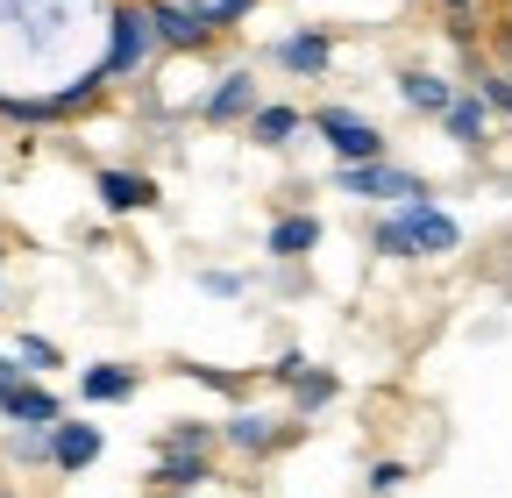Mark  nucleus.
Instances as JSON below:
<instances>
[{
    "label": "nucleus",
    "mask_w": 512,
    "mask_h": 498,
    "mask_svg": "<svg viewBox=\"0 0 512 498\" xmlns=\"http://www.w3.org/2000/svg\"><path fill=\"white\" fill-rule=\"evenodd\" d=\"M157 57V36H150V8L143 0H121V8L107 15V79H136L143 65Z\"/></svg>",
    "instance_id": "obj_1"
},
{
    "label": "nucleus",
    "mask_w": 512,
    "mask_h": 498,
    "mask_svg": "<svg viewBox=\"0 0 512 498\" xmlns=\"http://www.w3.org/2000/svg\"><path fill=\"white\" fill-rule=\"evenodd\" d=\"M335 185H342L349 200H399V207H406V200H427V185H420L413 171H399V164H384V157H377V164H342Z\"/></svg>",
    "instance_id": "obj_2"
},
{
    "label": "nucleus",
    "mask_w": 512,
    "mask_h": 498,
    "mask_svg": "<svg viewBox=\"0 0 512 498\" xmlns=\"http://www.w3.org/2000/svg\"><path fill=\"white\" fill-rule=\"evenodd\" d=\"M313 129L335 143L342 164H377V157H384V136L370 129L363 114H349V107H320V114H313Z\"/></svg>",
    "instance_id": "obj_3"
},
{
    "label": "nucleus",
    "mask_w": 512,
    "mask_h": 498,
    "mask_svg": "<svg viewBox=\"0 0 512 498\" xmlns=\"http://www.w3.org/2000/svg\"><path fill=\"white\" fill-rule=\"evenodd\" d=\"M150 8V36H157V50H207L214 43V29L185 8V0H143Z\"/></svg>",
    "instance_id": "obj_4"
},
{
    "label": "nucleus",
    "mask_w": 512,
    "mask_h": 498,
    "mask_svg": "<svg viewBox=\"0 0 512 498\" xmlns=\"http://www.w3.org/2000/svg\"><path fill=\"white\" fill-rule=\"evenodd\" d=\"M299 434V420H271V413H235L228 427H221V442L228 449H242V456H278L285 442Z\"/></svg>",
    "instance_id": "obj_5"
},
{
    "label": "nucleus",
    "mask_w": 512,
    "mask_h": 498,
    "mask_svg": "<svg viewBox=\"0 0 512 498\" xmlns=\"http://www.w3.org/2000/svg\"><path fill=\"white\" fill-rule=\"evenodd\" d=\"M399 214H406V228H413V249H420V257H448V249H463V228L434 207V193H427V200H406Z\"/></svg>",
    "instance_id": "obj_6"
},
{
    "label": "nucleus",
    "mask_w": 512,
    "mask_h": 498,
    "mask_svg": "<svg viewBox=\"0 0 512 498\" xmlns=\"http://www.w3.org/2000/svg\"><path fill=\"white\" fill-rule=\"evenodd\" d=\"M278 65L299 72V79H320V72L335 65V36H328V29H299V36H285V43H278Z\"/></svg>",
    "instance_id": "obj_7"
},
{
    "label": "nucleus",
    "mask_w": 512,
    "mask_h": 498,
    "mask_svg": "<svg viewBox=\"0 0 512 498\" xmlns=\"http://www.w3.org/2000/svg\"><path fill=\"white\" fill-rule=\"evenodd\" d=\"M100 207H107V214H143V207H157V178H143V171H100Z\"/></svg>",
    "instance_id": "obj_8"
},
{
    "label": "nucleus",
    "mask_w": 512,
    "mask_h": 498,
    "mask_svg": "<svg viewBox=\"0 0 512 498\" xmlns=\"http://www.w3.org/2000/svg\"><path fill=\"white\" fill-rule=\"evenodd\" d=\"M93 456H100V427L93 420H57L50 427V463L57 470H86Z\"/></svg>",
    "instance_id": "obj_9"
},
{
    "label": "nucleus",
    "mask_w": 512,
    "mask_h": 498,
    "mask_svg": "<svg viewBox=\"0 0 512 498\" xmlns=\"http://www.w3.org/2000/svg\"><path fill=\"white\" fill-rule=\"evenodd\" d=\"M256 107V79L249 72H221V86L200 100V121H242Z\"/></svg>",
    "instance_id": "obj_10"
},
{
    "label": "nucleus",
    "mask_w": 512,
    "mask_h": 498,
    "mask_svg": "<svg viewBox=\"0 0 512 498\" xmlns=\"http://www.w3.org/2000/svg\"><path fill=\"white\" fill-rule=\"evenodd\" d=\"M456 93H463V86H456V79H441V72H399V100H406L413 114H441Z\"/></svg>",
    "instance_id": "obj_11"
},
{
    "label": "nucleus",
    "mask_w": 512,
    "mask_h": 498,
    "mask_svg": "<svg viewBox=\"0 0 512 498\" xmlns=\"http://www.w3.org/2000/svg\"><path fill=\"white\" fill-rule=\"evenodd\" d=\"M441 129H448V143H484V129H491V107L477 100V93H456L441 107Z\"/></svg>",
    "instance_id": "obj_12"
},
{
    "label": "nucleus",
    "mask_w": 512,
    "mask_h": 498,
    "mask_svg": "<svg viewBox=\"0 0 512 498\" xmlns=\"http://www.w3.org/2000/svg\"><path fill=\"white\" fill-rule=\"evenodd\" d=\"M79 392H86L93 406H114V399H136V363H93L86 378H79Z\"/></svg>",
    "instance_id": "obj_13"
},
{
    "label": "nucleus",
    "mask_w": 512,
    "mask_h": 498,
    "mask_svg": "<svg viewBox=\"0 0 512 498\" xmlns=\"http://www.w3.org/2000/svg\"><path fill=\"white\" fill-rule=\"evenodd\" d=\"M299 129H306V114H299V107H249V136L264 143V150H285Z\"/></svg>",
    "instance_id": "obj_14"
},
{
    "label": "nucleus",
    "mask_w": 512,
    "mask_h": 498,
    "mask_svg": "<svg viewBox=\"0 0 512 498\" xmlns=\"http://www.w3.org/2000/svg\"><path fill=\"white\" fill-rule=\"evenodd\" d=\"M313 242H320V221H313V214H285V221L271 228V257L292 264V257H306Z\"/></svg>",
    "instance_id": "obj_15"
},
{
    "label": "nucleus",
    "mask_w": 512,
    "mask_h": 498,
    "mask_svg": "<svg viewBox=\"0 0 512 498\" xmlns=\"http://www.w3.org/2000/svg\"><path fill=\"white\" fill-rule=\"evenodd\" d=\"M0 121H22V129H50V121H64V114H57V100H36V93H0Z\"/></svg>",
    "instance_id": "obj_16"
},
{
    "label": "nucleus",
    "mask_w": 512,
    "mask_h": 498,
    "mask_svg": "<svg viewBox=\"0 0 512 498\" xmlns=\"http://www.w3.org/2000/svg\"><path fill=\"white\" fill-rule=\"evenodd\" d=\"M150 484H164V491H192V484H207V456H164V463L150 470Z\"/></svg>",
    "instance_id": "obj_17"
},
{
    "label": "nucleus",
    "mask_w": 512,
    "mask_h": 498,
    "mask_svg": "<svg viewBox=\"0 0 512 498\" xmlns=\"http://www.w3.org/2000/svg\"><path fill=\"white\" fill-rule=\"evenodd\" d=\"M100 93H107V72H79L72 86H57L50 100H57V114H79V107H93Z\"/></svg>",
    "instance_id": "obj_18"
},
{
    "label": "nucleus",
    "mask_w": 512,
    "mask_h": 498,
    "mask_svg": "<svg viewBox=\"0 0 512 498\" xmlns=\"http://www.w3.org/2000/svg\"><path fill=\"white\" fill-rule=\"evenodd\" d=\"M185 8L200 15V22H207L214 36H221V29H235V22H242V15L256 8V0H185Z\"/></svg>",
    "instance_id": "obj_19"
},
{
    "label": "nucleus",
    "mask_w": 512,
    "mask_h": 498,
    "mask_svg": "<svg viewBox=\"0 0 512 498\" xmlns=\"http://www.w3.org/2000/svg\"><path fill=\"white\" fill-rule=\"evenodd\" d=\"M370 249H384V257H420V249H413V228H406V214H384V221H377V235H370Z\"/></svg>",
    "instance_id": "obj_20"
},
{
    "label": "nucleus",
    "mask_w": 512,
    "mask_h": 498,
    "mask_svg": "<svg viewBox=\"0 0 512 498\" xmlns=\"http://www.w3.org/2000/svg\"><path fill=\"white\" fill-rule=\"evenodd\" d=\"M207 442H214V427H200V420H178V427L164 434V456H207Z\"/></svg>",
    "instance_id": "obj_21"
},
{
    "label": "nucleus",
    "mask_w": 512,
    "mask_h": 498,
    "mask_svg": "<svg viewBox=\"0 0 512 498\" xmlns=\"http://www.w3.org/2000/svg\"><path fill=\"white\" fill-rule=\"evenodd\" d=\"M15 363H22V370H57L64 356H57V342H43V335H15Z\"/></svg>",
    "instance_id": "obj_22"
},
{
    "label": "nucleus",
    "mask_w": 512,
    "mask_h": 498,
    "mask_svg": "<svg viewBox=\"0 0 512 498\" xmlns=\"http://www.w3.org/2000/svg\"><path fill=\"white\" fill-rule=\"evenodd\" d=\"M292 392H299V413H320V406L335 399V378H328V370H306V378H299Z\"/></svg>",
    "instance_id": "obj_23"
},
{
    "label": "nucleus",
    "mask_w": 512,
    "mask_h": 498,
    "mask_svg": "<svg viewBox=\"0 0 512 498\" xmlns=\"http://www.w3.org/2000/svg\"><path fill=\"white\" fill-rule=\"evenodd\" d=\"M477 100L491 114H512V72H477Z\"/></svg>",
    "instance_id": "obj_24"
},
{
    "label": "nucleus",
    "mask_w": 512,
    "mask_h": 498,
    "mask_svg": "<svg viewBox=\"0 0 512 498\" xmlns=\"http://www.w3.org/2000/svg\"><path fill=\"white\" fill-rule=\"evenodd\" d=\"M406 477H413V470H406L399 456H384V463H370V491H377V498H392V491H399Z\"/></svg>",
    "instance_id": "obj_25"
},
{
    "label": "nucleus",
    "mask_w": 512,
    "mask_h": 498,
    "mask_svg": "<svg viewBox=\"0 0 512 498\" xmlns=\"http://www.w3.org/2000/svg\"><path fill=\"white\" fill-rule=\"evenodd\" d=\"M15 456H22V463H50V434H29V427H15Z\"/></svg>",
    "instance_id": "obj_26"
},
{
    "label": "nucleus",
    "mask_w": 512,
    "mask_h": 498,
    "mask_svg": "<svg viewBox=\"0 0 512 498\" xmlns=\"http://www.w3.org/2000/svg\"><path fill=\"white\" fill-rule=\"evenodd\" d=\"M271 378H278V385H299V378H306V356H299V349L278 356V363H271Z\"/></svg>",
    "instance_id": "obj_27"
},
{
    "label": "nucleus",
    "mask_w": 512,
    "mask_h": 498,
    "mask_svg": "<svg viewBox=\"0 0 512 498\" xmlns=\"http://www.w3.org/2000/svg\"><path fill=\"white\" fill-rule=\"evenodd\" d=\"M0 498H8V491H0Z\"/></svg>",
    "instance_id": "obj_28"
}]
</instances>
